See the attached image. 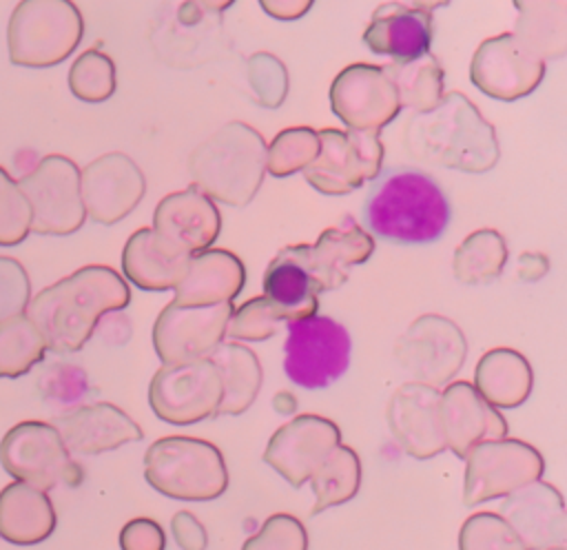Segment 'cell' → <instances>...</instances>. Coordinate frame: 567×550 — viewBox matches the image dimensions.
I'll return each instance as SVG.
<instances>
[{
	"mask_svg": "<svg viewBox=\"0 0 567 550\" xmlns=\"http://www.w3.org/2000/svg\"><path fill=\"white\" fill-rule=\"evenodd\" d=\"M259 4L277 20H297L310 11L315 0H259Z\"/></svg>",
	"mask_w": 567,
	"mask_h": 550,
	"instance_id": "48",
	"label": "cell"
},
{
	"mask_svg": "<svg viewBox=\"0 0 567 550\" xmlns=\"http://www.w3.org/2000/svg\"><path fill=\"white\" fill-rule=\"evenodd\" d=\"M89 390V381L82 368L71 364H53L40 377V393L47 401L69 406L82 399Z\"/></svg>",
	"mask_w": 567,
	"mask_h": 550,
	"instance_id": "44",
	"label": "cell"
},
{
	"mask_svg": "<svg viewBox=\"0 0 567 550\" xmlns=\"http://www.w3.org/2000/svg\"><path fill=\"white\" fill-rule=\"evenodd\" d=\"M385 419L405 455L414 459H432L445 450L439 388L421 381L399 386L388 401Z\"/></svg>",
	"mask_w": 567,
	"mask_h": 550,
	"instance_id": "21",
	"label": "cell"
},
{
	"mask_svg": "<svg viewBox=\"0 0 567 550\" xmlns=\"http://www.w3.org/2000/svg\"><path fill=\"white\" fill-rule=\"evenodd\" d=\"M286 251L306 268L317 293L346 284L350 268L368 262L374 253V237L350 217L326 228L315 244H290Z\"/></svg>",
	"mask_w": 567,
	"mask_h": 550,
	"instance_id": "20",
	"label": "cell"
},
{
	"mask_svg": "<svg viewBox=\"0 0 567 550\" xmlns=\"http://www.w3.org/2000/svg\"><path fill=\"white\" fill-rule=\"evenodd\" d=\"M350 353L352 339L348 328L328 315L315 313L310 317L288 322L284 373L301 388H328L348 370Z\"/></svg>",
	"mask_w": 567,
	"mask_h": 550,
	"instance_id": "7",
	"label": "cell"
},
{
	"mask_svg": "<svg viewBox=\"0 0 567 550\" xmlns=\"http://www.w3.org/2000/svg\"><path fill=\"white\" fill-rule=\"evenodd\" d=\"M246 284L244 262L226 248H206L188 259L186 273L173 288L179 306H210L233 302Z\"/></svg>",
	"mask_w": 567,
	"mask_h": 550,
	"instance_id": "26",
	"label": "cell"
},
{
	"mask_svg": "<svg viewBox=\"0 0 567 550\" xmlns=\"http://www.w3.org/2000/svg\"><path fill=\"white\" fill-rule=\"evenodd\" d=\"M55 508L49 495L24 481L0 490V537L16 546H35L55 530Z\"/></svg>",
	"mask_w": 567,
	"mask_h": 550,
	"instance_id": "27",
	"label": "cell"
},
{
	"mask_svg": "<svg viewBox=\"0 0 567 550\" xmlns=\"http://www.w3.org/2000/svg\"><path fill=\"white\" fill-rule=\"evenodd\" d=\"M261 286L264 297L286 324L310 317L319 310V293L310 275L286 248H281L266 266Z\"/></svg>",
	"mask_w": 567,
	"mask_h": 550,
	"instance_id": "30",
	"label": "cell"
},
{
	"mask_svg": "<svg viewBox=\"0 0 567 550\" xmlns=\"http://www.w3.org/2000/svg\"><path fill=\"white\" fill-rule=\"evenodd\" d=\"M319 153L303 169L306 182L323 195H348L372 182L383 166L379 131L321 129Z\"/></svg>",
	"mask_w": 567,
	"mask_h": 550,
	"instance_id": "8",
	"label": "cell"
},
{
	"mask_svg": "<svg viewBox=\"0 0 567 550\" xmlns=\"http://www.w3.org/2000/svg\"><path fill=\"white\" fill-rule=\"evenodd\" d=\"M341 444V428L321 415H297L279 426L264 450V461L292 488L308 483L323 457Z\"/></svg>",
	"mask_w": 567,
	"mask_h": 550,
	"instance_id": "19",
	"label": "cell"
},
{
	"mask_svg": "<svg viewBox=\"0 0 567 550\" xmlns=\"http://www.w3.org/2000/svg\"><path fill=\"white\" fill-rule=\"evenodd\" d=\"M80 193L86 215L97 224L111 226L142 202L146 180L128 155L113 151L95 157L80 171Z\"/></svg>",
	"mask_w": 567,
	"mask_h": 550,
	"instance_id": "18",
	"label": "cell"
},
{
	"mask_svg": "<svg viewBox=\"0 0 567 550\" xmlns=\"http://www.w3.org/2000/svg\"><path fill=\"white\" fill-rule=\"evenodd\" d=\"M69 89L82 102H104L115 93V62L100 49H86L69 69Z\"/></svg>",
	"mask_w": 567,
	"mask_h": 550,
	"instance_id": "38",
	"label": "cell"
},
{
	"mask_svg": "<svg viewBox=\"0 0 567 550\" xmlns=\"http://www.w3.org/2000/svg\"><path fill=\"white\" fill-rule=\"evenodd\" d=\"M47 344L35 324L24 315L0 322V377H22L44 359Z\"/></svg>",
	"mask_w": 567,
	"mask_h": 550,
	"instance_id": "36",
	"label": "cell"
},
{
	"mask_svg": "<svg viewBox=\"0 0 567 550\" xmlns=\"http://www.w3.org/2000/svg\"><path fill=\"white\" fill-rule=\"evenodd\" d=\"M543 472L545 459L536 446L512 437L485 439L465 455L463 503L472 508L483 501L503 499L540 479Z\"/></svg>",
	"mask_w": 567,
	"mask_h": 550,
	"instance_id": "11",
	"label": "cell"
},
{
	"mask_svg": "<svg viewBox=\"0 0 567 550\" xmlns=\"http://www.w3.org/2000/svg\"><path fill=\"white\" fill-rule=\"evenodd\" d=\"M319 153V135L310 126H290L279 131L266 149V171L286 177L303 171Z\"/></svg>",
	"mask_w": 567,
	"mask_h": 550,
	"instance_id": "37",
	"label": "cell"
},
{
	"mask_svg": "<svg viewBox=\"0 0 567 550\" xmlns=\"http://www.w3.org/2000/svg\"><path fill=\"white\" fill-rule=\"evenodd\" d=\"M383 69L396 91L401 109L427 111L436 106L445 93L443 67L430 51L408 62H392Z\"/></svg>",
	"mask_w": 567,
	"mask_h": 550,
	"instance_id": "34",
	"label": "cell"
},
{
	"mask_svg": "<svg viewBox=\"0 0 567 550\" xmlns=\"http://www.w3.org/2000/svg\"><path fill=\"white\" fill-rule=\"evenodd\" d=\"M545 550H565L563 546H556V548H545Z\"/></svg>",
	"mask_w": 567,
	"mask_h": 550,
	"instance_id": "52",
	"label": "cell"
},
{
	"mask_svg": "<svg viewBox=\"0 0 567 550\" xmlns=\"http://www.w3.org/2000/svg\"><path fill=\"white\" fill-rule=\"evenodd\" d=\"M450 0H408L410 7L414 9H423V11H434L439 7H445Z\"/></svg>",
	"mask_w": 567,
	"mask_h": 550,
	"instance_id": "51",
	"label": "cell"
},
{
	"mask_svg": "<svg viewBox=\"0 0 567 550\" xmlns=\"http://www.w3.org/2000/svg\"><path fill=\"white\" fill-rule=\"evenodd\" d=\"M248 80L255 89V100L261 106L277 109L288 91L286 67L270 53H255L248 60Z\"/></svg>",
	"mask_w": 567,
	"mask_h": 550,
	"instance_id": "43",
	"label": "cell"
},
{
	"mask_svg": "<svg viewBox=\"0 0 567 550\" xmlns=\"http://www.w3.org/2000/svg\"><path fill=\"white\" fill-rule=\"evenodd\" d=\"M233 310V302L210 306L166 304L153 324V348L162 364L208 357L224 342Z\"/></svg>",
	"mask_w": 567,
	"mask_h": 550,
	"instance_id": "15",
	"label": "cell"
},
{
	"mask_svg": "<svg viewBox=\"0 0 567 550\" xmlns=\"http://www.w3.org/2000/svg\"><path fill=\"white\" fill-rule=\"evenodd\" d=\"M31 299V279L27 268L9 255H0V322L27 310Z\"/></svg>",
	"mask_w": 567,
	"mask_h": 550,
	"instance_id": "45",
	"label": "cell"
},
{
	"mask_svg": "<svg viewBox=\"0 0 567 550\" xmlns=\"http://www.w3.org/2000/svg\"><path fill=\"white\" fill-rule=\"evenodd\" d=\"M549 271V259L543 253H523L518 257V275L525 282H536Z\"/></svg>",
	"mask_w": 567,
	"mask_h": 550,
	"instance_id": "49",
	"label": "cell"
},
{
	"mask_svg": "<svg viewBox=\"0 0 567 550\" xmlns=\"http://www.w3.org/2000/svg\"><path fill=\"white\" fill-rule=\"evenodd\" d=\"M204 11H208V13H221V11H226L235 0H195Z\"/></svg>",
	"mask_w": 567,
	"mask_h": 550,
	"instance_id": "50",
	"label": "cell"
},
{
	"mask_svg": "<svg viewBox=\"0 0 567 550\" xmlns=\"http://www.w3.org/2000/svg\"><path fill=\"white\" fill-rule=\"evenodd\" d=\"M193 184L213 202L246 206L266 175V142L252 126L228 122L197 144L188 157Z\"/></svg>",
	"mask_w": 567,
	"mask_h": 550,
	"instance_id": "4",
	"label": "cell"
},
{
	"mask_svg": "<svg viewBox=\"0 0 567 550\" xmlns=\"http://www.w3.org/2000/svg\"><path fill=\"white\" fill-rule=\"evenodd\" d=\"M330 109L346 129L381 131L399 115L401 104L381 64L354 62L332 80Z\"/></svg>",
	"mask_w": 567,
	"mask_h": 550,
	"instance_id": "16",
	"label": "cell"
},
{
	"mask_svg": "<svg viewBox=\"0 0 567 550\" xmlns=\"http://www.w3.org/2000/svg\"><path fill=\"white\" fill-rule=\"evenodd\" d=\"M31 233V206L9 175L0 166V246H18Z\"/></svg>",
	"mask_w": 567,
	"mask_h": 550,
	"instance_id": "40",
	"label": "cell"
},
{
	"mask_svg": "<svg viewBox=\"0 0 567 550\" xmlns=\"http://www.w3.org/2000/svg\"><path fill=\"white\" fill-rule=\"evenodd\" d=\"M18 186L31 206V231L40 235H71L84 220L86 211L80 193L78 164L60 153L44 155L27 171Z\"/></svg>",
	"mask_w": 567,
	"mask_h": 550,
	"instance_id": "10",
	"label": "cell"
},
{
	"mask_svg": "<svg viewBox=\"0 0 567 550\" xmlns=\"http://www.w3.org/2000/svg\"><path fill=\"white\" fill-rule=\"evenodd\" d=\"M241 550H308V532L295 515L275 512L244 541Z\"/></svg>",
	"mask_w": 567,
	"mask_h": 550,
	"instance_id": "42",
	"label": "cell"
},
{
	"mask_svg": "<svg viewBox=\"0 0 567 550\" xmlns=\"http://www.w3.org/2000/svg\"><path fill=\"white\" fill-rule=\"evenodd\" d=\"M190 257L173 255L157 244L151 226L137 228L124 244L122 273L142 291H173L186 273Z\"/></svg>",
	"mask_w": 567,
	"mask_h": 550,
	"instance_id": "29",
	"label": "cell"
},
{
	"mask_svg": "<svg viewBox=\"0 0 567 550\" xmlns=\"http://www.w3.org/2000/svg\"><path fill=\"white\" fill-rule=\"evenodd\" d=\"M84 35L73 0H20L9 16L7 49L16 67L44 69L64 62Z\"/></svg>",
	"mask_w": 567,
	"mask_h": 550,
	"instance_id": "6",
	"label": "cell"
},
{
	"mask_svg": "<svg viewBox=\"0 0 567 550\" xmlns=\"http://www.w3.org/2000/svg\"><path fill=\"white\" fill-rule=\"evenodd\" d=\"M221 377V401L217 415L246 412L264 384L261 364L248 346L239 342H221L210 355Z\"/></svg>",
	"mask_w": 567,
	"mask_h": 550,
	"instance_id": "31",
	"label": "cell"
},
{
	"mask_svg": "<svg viewBox=\"0 0 567 550\" xmlns=\"http://www.w3.org/2000/svg\"><path fill=\"white\" fill-rule=\"evenodd\" d=\"M171 534L182 550H206L208 534L190 510H177L171 519Z\"/></svg>",
	"mask_w": 567,
	"mask_h": 550,
	"instance_id": "47",
	"label": "cell"
},
{
	"mask_svg": "<svg viewBox=\"0 0 567 550\" xmlns=\"http://www.w3.org/2000/svg\"><path fill=\"white\" fill-rule=\"evenodd\" d=\"M279 324H281L279 313L272 308V304L264 295H259L233 310L226 326V335L239 342H264L277 333Z\"/></svg>",
	"mask_w": 567,
	"mask_h": 550,
	"instance_id": "41",
	"label": "cell"
},
{
	"mask_svg": "<svg viewBox=\"0 0 567 550\" xmlns=\"http://www.w3.org/2000/svg\"><path fill=\"white\" fill-rule=\"evenodd\" d=\"M151 231L168 253L193 257L213 246L221 231V215L215 202L190 184L157 202Z\"/></svg>",
	"mask_w": 567,
	"mask_h": 550,
	"instance_id": "17",
	"label": "cell"
},
{
	"mask_svg": "<svg viewBox=\"0 0 567 550\" xmlns=\"http://www.w3.org/2000/svg\"><path fill=\"white\" fill-rule=\"evenodd\" d=\"M458 550H527V546L498 512L481 510L461 523Z\"/></svg>",
	"mask_w": 567,
	"mask_h": 550,
	"instance_id": "39",
	"label": "cell"
},
{
	"mask_svg": "<svg viewBox=\"0 0 567 550\" xmlns=\"http://www.w3.org/2000/svg\"><path fill=\"white\" fill-rule=\"evenodd\" d=\"M361 220L372 237L392 244H432L452 220L443 186L421 169L390 166L372 180L361 204Z\"/></svg>",
	"mask_w": 567,
	"mask_h": 550,
	"instance_id": "2",
	"label": "cell"
},
{
	"mask_svg": "<svg viewBox=\"0 0 567 550\" xmlns=\"http://www.w3.org/2000/svg\"><path fill=\"white\" fill-rule=\"evenodd\" d=\"M498 515L518 532L527 550L565 548V501L554 483L536 479L509 492L503 499Z\"/></svg>",
	"mask_w": 567,
	"mask_h": 550,
	"instance_id": "22",
	"label": "cell"
},
{
	"mask_svg": "<svg viewBox=\"0 0 567 550\" xmlns=\"http://www.w3.org/2000/svg\"><path fill=\"white\" fill-rule=\"evenodd\" d=\"M69 450L100 455L144 437L140 424L109 401L84 404L60 415L53 424Z\"/></svg>",
	"mask_w": 567,
	"mask_h": 550,
	"instance_id": "24",
	"label": "cell"
},
{
	"mask_svg": "<svg viewBox=\"0 0 567 550\" xmlns=\"http://www.w3.org/2000/svg\"><path fill=\"white\" fill-rule=\"evenodd\" d=\"M144 477L153 490L177 501H213L228 488L221 450L188 435L155 439L144 455Z\"/></svg>",
	"mask_w": 567,
	"mask_h": 550,
	"instance_id": "5",
	"label": "cell"
},
{
	"mask_svg": "<svg viewBox=\"0 0 567 550\" xmlns=\"http://www.w3.org/2000/svg\"><path fill=\"white\" fill-rule=\"evenodd\" d=\"M394 357L414 381L439 388L461 373L467 357V339L452 319L427 313L399 335Z\"/></svg>",
	"mask_w": 567,
	"mask_h": 550,
	"instance_id": "13",
	"label": "cell"
},
{
	"mask_svg": "<svg viewBox=\"0 0 567 550\" xmlns=\"http://www.w3.org/2000/svg\"><path fill=\"white\" fill-rule=\"evenodd\" d=\"M310 486L315 492L312 515H319L332 506L350 501L361 486V459L354 448L339 444L310 475Z\"/></svg>",
	"mask_w": 567,
	"mask_h": 550,
	"instance_id": "33",
	"label": "cell"
},
{
	"mask_svg": "<svg viewBox=\"0 0 567 550\" xmlns=\"http://www.w3.org/2000/svg\"><path fill=\"white\" fill-rule=\"evenodd\" d=\"M0 464L16 481L44 492L58 483L78 486L82 481V468L71 459L58 428L38 419L20 421L4 432Z\"/></svg>",
	"mask_w": 567,
	"mask_h": 550,
	"instance_id": "9",
	"label": "cell"
},
{
	"mask_svg": "<svg viewBox=\"0 0 567 550\" xmlns=\"http://www.w3.org/2000/svg\"><path fill=\"white\" fill-rule=\"evenodd\" d=\"M122 550H164L166 534L164 528L151 517H133L120 530Z\"/></svg>",
	"mask_w": 567,
	"mask_h": 550,
	"instance_id": "46",
	"label": "cell"
},
{
	"mask_svg": "<svg viewBox=\"0 0 567 550\" xmlns=\"http://www.w3.org/2000/svg\"><path fill=\"white\" fill-rule=\"evenodd\" d=\"M507 264L505 237L494 228L470 233L454 251L452 271L461 284L478 286L494 282Z\"/></svg>",
	"mask_w": 567,
	"mask_h": 550,
	"instance_id": "35",
	"label": "cell"
},
{
	"mask_svg": "<svg viewBox=\"0 0 567 550\" xmlns=\"http://www.w3.org/2000/svg\"><path fill=\"white\" fill-rule=\"evenodd\" d=\"M131 288L111 266L89 264L29 299L24 315L40 330L47 350L78 353L95 333L100 319L126 308Z\"/></svg>",
	"mask_w": 567,
	"mask_h": 550,
	"instance_id": "1",
	"label": "cell"
},
{
	"mask_svg": "<svg viewBox=\"0 0 567 550\" xmlns=\"http://www.w3.org/2000/svg\"><path fill=\"white\" fill-rule=\"evenodd\" d=\"M472 386L498 410L518 408L532 395L534 370L523 353L498 346L481 355Z\"/></svg>",
	"mask_w": 567,
	"mask_h": 550,
	"instance_id": "28",
	"label": "cell"
},
{
	"mask_svg": "<svg viewBox=\"0 0 567 550\" xmlns=\"http://www.w3.org/2000/svg\"><path fill=\"white\" fill-rule=\"evenodd\" d=\"M432 13L403 2L379 4L363 31V42L372 53L392 62H408L430 51Z\"/></svg>",
	"mask_w": 567,
	"mask_h": 550,
	"instance_id": "25",
	"label": "cell"
},
{
	"mask_svg": "<svg viewBox=\"0 0 567 550\" xmlns=\"http://www.w3.org/2000/svg\"><path fill=\"white\" fill-rule=\"evenodd\" d=\"M403 146L421 162L463 173H487L501 157L494 126L461 91L443 93L427 111H414L403 124Z\"/></svg>",
	"mask_w": 567,
	"mask_h": 550,
	"instance_id": "3",
	"label": "cell"
},
{
	"mask_svg": "<svg viewBox=\"0 0 567 550\" xmlns=\"http://www.w3.org/2000/svg\"><path fill=\"white\" fill-rule=\"evenodd\" d=\"M221 377L210 357L184 364H162L148 384L155 417L173 426H190L217 417Z\"/></svg>",
	"mask_w": 567,
	"mask_h": 550,
	"instance_id": "12",
	"label": "cell"
},
{
	"mask_svg": "<svg viewBox=\"0 0 567 550\" xmlns=\"http://www.w3.org/2000/svg\"><path fill=\"white\" fill-rule=\"evenodd\" d=\"M518 9L514 31L545 62L567 53V0H512Z\"/></svg>",
	"mask_w": 567,
	"mask_h": 550,
	"instance_id": "32",
	"label": "cell"
},
{
	"mask_svg": "<svg viewBox=\"0 0 567 550\" xmlns=\"http://www.w3.org/2000/svg\"><path fill=\"white\" fill-rule=\"evenodd\" d=\"M441 426L445 448L456 457L485 439L507 437V421L470 381H450L441 393Z\"/></svg>",
	"mask_w": 567,
	"mask_h": 550,
	"instance_id": "23",
	"label": "cell"
},
{
	"mask_svg": "<svg viewBox=\"0 0 567 550\" xmlns=\"http://www.w3.org/2000/svg\"><path fill=\"white\" fill-rule=\"evenodd\" d=\"M545 64L529 44L509 31L478 44L470 62V78L485 95L514 102L543 82Z\"/></svg>",
	"mask_w": 567,
	"mask_h": 550,
	"instance_id": "14",
	"label": "cell"
}]
</instances>
